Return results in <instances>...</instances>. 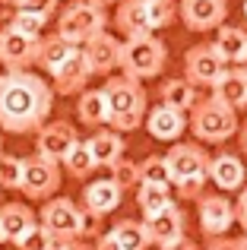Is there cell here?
<instances>
[{
	"instance_id": "obj_10",
	"label": "cell",
	"mask_w": 247,
	"mask_h": 250,
	"mask_svg": "<svg viewBox=\"0 0 247 250\" xmlns=\"http://www.w3.org/2000/svg\"><path fill=\"white\" fill-rule=\"evenodd\" d=\"M178 16L190 32H212L228 16V0H181Z\"/></svg>"
},
{
	"instance_id": "obj_26",
	"label": "cell",
	"mask_w": 247,
	"mask_h": 250,
	"mask_svg": "<svg viewBox=\"0 0 247 250\" xmlns=\"http://www.w3.org/2000/svg\"><path fill=\"white\" fill-rule=\"evenodd\" d=\"M114 25L124 32V35H143L149 29V16H146V0H121L118 16H114Z\"/></svg>"
},
{
	"instance_id": "obj_9",
	"label": "cell",
	"mask_w": 247,
	"mask_h": 250,
	"mask_svg": "<svg viewBox=\"0 0 247 250\" xmlns=\"http://www.w3.org/2000/svg\"><path fill=\"white\" fill-rule=\"evenodd\" d=\"M38 57V38H29L16 32L10 22L0 29V63L6 70H29Z\"/></svg>"
},
{
	"instance_id": "obj_42",
	"label": "cell",
	"mask_w": 247,
	"mask_h": 250,
	"mask_svg": "<svg viewBox=\"0 0 247 250\" xmlns=\"http://www.w3.org/2000/svg\"><path fill=\"white\" fill-rule=\"evenodd\" d=\"M57 250H95L86 238H70V241H57Z\"/></svg>"
},
{
	"instance_id": "obj_41",
	"label": "cell",
	"mask_w": 247,
	"mask_h": 250,
	"mask_svg": "<svg viewBox=\"0 0 247 250\" xmlns=\"http://www.w3.org/2000/svg\"><path fill=\"white\" fill-rule=\"evenodd\" d=\"M206 250H241V244H238L235 238H225V234H216V238H209V244H206Z\"/></svg>"
},
{
	"instance_id": "obj_5",
	"label": "cell",
	"mask_w": 247,
	"mask_h": 250,
	"mask_svg": "<svg viewBox=\"0 0 247 250\" xmlns=\"http://www.w3.org/2000/svg\"><path fill=\"white\" fill-rule=\"evenodd\" d=\"M108 25V13L105 6L92 3V0H73L67 10H61L57 16V35H63L73 44H86L92 35L105 32Z\"/></svg>"
},
{
	"instance_id": "obj_48",
	"label": "cell",
	"mask_w": 247,
	"mask_h": 250,
	"mask_svg": "<svg viewBox=\"0 0 247 250\" xmlns=\"http://www.w3.org/2000/svg\"><path fill=\"white\" fill-rule=\"evenodd\" d=\"M0 244H6V241H3V228H0Z\"/></svg>"
},
{
	"instance_id": "obj_31",
	"label": "cell",
	"mask_w": 247,
	"mask_h": 250,
	"mask_svg": "<svg viewBox=\"0 0 247 250\" xmlns=\"http://www.w3.org/2000/svg\"><path fill=\"white\" fill-rule=\"evenodd\" d=\"M146 16H149V29L159 32L178 19V6H174V0H146Z\"/></svg>"
},
{
	"instance_id": "obj_20",
	"label": "cell",
	"mask_w": 247,
	"mask_h": 250,
	"mask_svg": "<svg viewBox=\"0 0 247 250\" xmlns=\"http://www.w3.org/2000/svg\"><path fill=\"white\" fill-rule=\"evenodd\" d=\"M121 200H124V190L111 181V177H102V181L89 184V187L82 190V209L102 215V219H105L108 212H114V209L121 206Z\"/></svg>"
},
{
	"instance_id": "obj_7",
	"label": "cell",
	"mask_w": 247,
	"mask_h": 250,
	"mask_svg": "<svg viewBox=\"0 0 247 250\" xmlns=\"http://www.w3.org/2000/svg\"><path fill=\"white\" fill-rule=\"evenodd\" d=\"M41 228H48L57 241H70L80 238V222H82V206H76L70 196H54L44 200L41 215H38Z\"/></svg>"
},
{
	"instance_id": "obj_32",
	"label": "cell",
	"mask_w": 247,
	"mask_h": 250,
	"mask_svg": "<svg viewBox=\"0 0 247 250\" xmlns=\"http://www.w3.org/2000/svg\"><path fill=\"white\" fill-rule=\"evenodd\" d=\"M10 25H13L16 32H22V35H29V38H41L48 19L38 16V13H29V10H16V13L10 16Z\"/></svg>"
},
{
	"instance_id": "obj_40",
	"label": "cell",
	"mask_w": 247,
	"mask_h": 250,
	"mask_svg": "<svg viewBox=\"0 0 247 250\" xmlns=\"http://www.w3.org/2000/svg\"><path fill=\"white\" fill-rule=\"evenodd\" d=\"M235 225H241L247 231V187L238 190V203H235Z\"/></svg>"
},
{
	"instance_id": "obj_6",
	"label": "cell",
	"mask_w": 247,
	"mask_h": 250,
	"mask_svg": "<svg viewBox=\"0 0 247 250\" xmlns=\"http://www.w3.org/2000/svg\"><path fill=\"white\" fill-rule=\"evenodd\" d=\"M61 162L44 159V155H32V159H22V181H19V190H22L29 200H51L61 187Z\"/></svg>"
},
{
	"instance_id": "obj_16",
	"label": "cell",
	"mask_w": 247,
	"mask_h": 250,
	"mask_svg": "<svg viewBox=\"0 0 247 250\" xmlns=\"http://www.w3.org/2000/svg\"><path fill=\"white\" fill-rule=\"evenodd\" d=\"M35 152L44 155V159H54L61 162L63 152H67L70 146H73L80 136H76V127H70L67 121H51V124H41V127L35 130Z\"/></svg>"
},
{
	"instance_id": "obj_22",
	"label": "cell",
	"mask_w": 247,
	"mask_h": 250,
	"mask_svg": "<svg viewBox=\"0 0 247 250\" xmlns=\"http://www.w3.org/2000/svg\"><path fill=\"white\" fill-rule=\"evenodd\" d=\"M86 146H89V152H92V159H95L99 168H111L118 159H124V149H127L118 130H105V127L95 130L86 140Z\"/></svg>"
},
{
	"instance_id": "obj_50",
	"label": "cell",
	"mask_w": 247,
	"mask_h": 250,
	"mask_svg": "<svg viewBox=\"0 0 247 250\" xmlns=\"http://www.w3.org/2000/svg\"><path fill=\"white\" fill-rule=\"evenodd\" d=\"M241 67H244V73H247V57H244V63H241Z\"/></svg>"
},
{
	"instance_id": "obj_49",
	"label": "cell",
	"mask_w": 247,
	"mask_h": 250,
	"mask_svg": "<svg viewBox=\"0 0 247 250\" xmlns=\"http://www.w3.org/2000/svg\"><path fill=\"white\" fill-rule=\"evenodd\" d=\"M0 3H10V6H13V3H16V0H0Z\"/></svg>"
},
{
	"instance_id": "obj_23",
	"label": "cell",
	"mask_w": 247,
	"mask_h": 250,
	"mask_svg": "<svg viewBox=\"0 0 247 250\" xmlns=\"http://www.w3.org/2000/svg\"><path fill=\"white\" fill-rule=\"evenodd\" d=\"M73 48L76 44L73 42H67L63 35H41L38 38V57H35V67H41L44 73H54L57 67H61L63 61H67L70 54H73Z\"/></svg>"
},
{
	"instance_id": "obj_39",
	"label": "cell",
	"mask_w": 247,
	"mask_h": 250,
	"mask_svg": "<svg viewBox=\"0 0 247 250\" xmlns=\"http://www.w3.org/2000/svg\"><path fill=\"white\" fill-rule=\"evenodd\" d=\"M102 228V215L89 212V209H82V222H80V238H95Z\"/></svg>"
},
{
	"instance_id": "obj_45",
	"label": "cell",
	"mask_w": 247,
	"mask_h": 250,
	"mask_svg": "<svg viewBox=\"0 0 247 250\" xmlns=\"http://www.w3.org/2000/svg\"><path fill=\"white\" fill-rule=\"evenodd\" d=\"M238 146H241V152L247 155V121L238 124Z\"/></svg>"
},
{
	"instance_id": "obj_25",
	"label": "cell",
	"mask_w": 247,
	"mask_h": 250,
	"mask_svg": "<svg viewBox=\"0 0 247 250\" xmlns=\"http://www.w3.org/2000/svg\"><path fill=\"white\" fill-rule=\"evenodd\" d=\"M76 114L86 127L99 130L108 124V95L105 89H82L80 92V104H76Z\"/></svg>"
},
{
	"instance_id": "obj_2",
	"label": "cell",
	"mask_w": 247,
	"mask_h": 250,
	"mask_svg": "<svg viewBox=\"0 0 247 250\" xmlns=\"http://www.w3.org/2000/svg\"><path fill=\"white\" fill-rule=\"evenodd\" d=\"M105 95H108V127L118 133H130L143 124L146 117V89L140 85V80L130 76H111L105 83Z\"/></svg>"
},
{
	"instance_id": "obj_17",
	"label": "cell",
	"mask_w": 247,
	"mask_h": 250,
	"mask_svg": "<svg viewBox=\"0 0 247 250\" xmlns=\"http://www.w3.org/2000/svg\"><path fill=\"white\" fill-rule=\"evenodd\" d=\"M206 174H209V181L216 184L222 193H235V190H241V187H244V181H247L244 162H241V155H235V152L209 155Z\"/></svg>"
},
{
	"instance_id": "obj_27",
	"label": "cell",
	"mask_w": 247,
	"mask_h": 250,
	"mask_svg": "<svg viewBox=\"0 0 247 250\" xmlns=\"http://www.w3.org/2000/svg\"><path fill=\"white\" fill-rule=\"evenodd\" d=\"M159 98H162V104H171V108H178V111H190L193 104H197V85H190L184 76L162 80Z\"/></svg>"
},
{
	"instance_id": "obj_36",
	"label": "cell",
	"mask_w": 247,
	"mask_h": 250,
	"mask_svg": "<svg viewBox=\"0 0 247 250\" xmlns=\"http://www.w3.org/2000/svg\"><path fill=\"white\" fill-rule=\"evenodd\" d=\"M16 250H57V238L48 228H41V222H38V225L16 244Z\"/></svg>"
},
{
	"instance_id": "obj_24",
	"label": "cell",
	"mask_w": 247,
	"mask_h": 250,
	"mask_svg": "<svg viewBox=\"0 0 247 250\" xmlns=\"http://www.w3.org/2000/svg\"><path fill=\"white\" fill-rule=\"evenodd\" d=\"M216 51L225 63H244L247 57V32L241 25H219L216 32Z\"/></svg>"
},
{
	"instance_id": "obj_43",
	"label": "cell",
	"mask_w": 247,
	"mask_h": 250,
	"mask_svg": "<svg viewBox=\"0 0 247 250\" xmlns=\"http://www.w3.org/2000/svg\"><path fill=\"white\" fill-rule=\"evenodd\" d=\"M95 250H121V247H118V241H114V234L105 231V234H99V241H95Z\"/></svg>"
},
{
	"instance_id": "obj_33",
	"label": "cell",
	"mask_w": 247,
	"mask_h": 250,
	"mask_svg": "<svg viewBox=\"0 0 247 250\" xmlns=\"http://www.w3.org/2000/svg\"><path fill=\"white\" fill-rule=\"evenodd\" d=\"M140 181H146V184H165V187H171V174H168L165 155H149L146 162H140Z\"/></svg>"
},
{
	"instance_id": "obj_14",
	"label": "cell",
	"mask_w": 247,
	"mask_h": 250,
	"mask_svg": "<svg viewBox=\"0 0 247 250\" xmlns=\"http://www.w3.org/2000/svg\"><path fill=\"white\" fill-rule=\"evenodd\" d=\"M168 162V174H171V187L181 184L184 177H193V174H203L206 165H209V155L206 149H200L197 143H174L171 152L165 155Z\"/></svg>"
},
{
	"instance_id": "obj_51",
	"label": "cell",
	"mask_w": 247,
	"mask_h": 250,
	"mask_svg": "<svg viewBox=\"0 0 247 250\" xmlns=\"http://www.w3.org/2000/svg\"><path fill=\"white\" fill-rule=\"evenodd\" d=\"M244 19H247V0H244Z\"/></svg>"
},
{
	"instance_id": "obj_47",
	"label": "cell",
	"mask_w": 247,
	"mask_h": 250,
	"mask_svg": "<svg viewBox=\"0 0 247 250\" xmlns=\"http://www.w3.org/2000/svg\"><path fill=\"white\" fill-rule=\"evenodd\" d=\"M238 244H241V250H247V231H244V238H238Z\"/></svg>"
},
{
	"instance_id": "obj_52",
	"label": "cell",
	"mask_w": 247,
	"mask_h": 250,
	"mask_svg": "<svg viewBox=\"0 0 247 250\" xmlns=\"http://www.w3.org/2000/svg\"><path fill=\"white\" fill-rule=\"evenodd\" d=\"M0 152H3V136H0Z\"/></svg>"
},
{
	"instance_id": "obj_18",
	"label": "cell",
	"mask_w": 247,
	"mask_h": 250,
	"mask_svg": "<svg viewBox=\"0 0 247 250\" xmlns=\"http://www.w3.org/2000/svg\"><path fill=\"white\" fill-rule=\"evenodd\" d=\"M82 54H86L89 61V70L95 73H111V70L121 67V42L114 35H108V32H99V35H92L86 44H82Z\"/></svg>"
},
{
	"instance_id": "obj_11",
	"label": "cell",
	"mask_w": 247,
	"mask_h": 250,
	"mask_svg": "<svg viewBox=\"0 0 247 250\" xmlns=\"http://www.w3.org/2000/svg\"><path fill=\"white\" fill-rule=\"evenodd\" d=\"M197 212H200V228H203L206 238L225 234L231 225H235V203H231L225 193H203Z\"/></svg>"
},
{
	"instance_id": "obj_21",
	"label": "cell",
	"mask_w": 247,
	"mask_h": 250,
	"mask_svg": "<svg viewBox=\"0 0 247 250\" xmlns=\"http://www.w3.org/2000/svg\"><path fill=\"white\" fill-rule=\"evenodd\" d=\"M212 95L219 102L231 104L235 111H244L247 108V73H244V67L222 70V76L212 83Z\"/></svg>"
},
{
	"instance_id": "obj_19",
	"label": "cell",
	"mask_w": 247,
	"mask_h": 250,
	"mask_svg": "<svg viewBox=\"0 0 247 250\" xmlns=\"http://www.w3.org/2000/svg\"><path fill=\"white\" fill-rule=\"evenodd\" d=\"M35 225H38V215L25 203H6V206H0V228H3L6 244L16 247Z\"/></svg>"
},
{
	"instance_id": "obj_1",
	"label": "cell",
	"mask_w": 247,
	"mask_h": 250,
	"mask_svg": "<svg viewBox=\"0 0 247 250\" xmlns=\"http://www.w3.org/2000/svg\"><path fill=\"white\" fill-rule=\"evenodd\" d=\"M54 108V89L29 70H6L0 76V130L35 133Z\"/></svg>"
},
{
	"instance_id": "obj_12",
	"label": "cell",
	"mask_w": 247,
	"mask_h": 250,
	"mask_svg": "<svg viewBox=\"0 0 247 250\" xmlns=\"http://www.w3.org/2000/svg\"><path fill=\"white\" fill-rule=\"evenodd\" d=\"M51 76H54V85H51L54 95H80V92L86 89V83L92 80V70H89V61H86V54H82V44H76L73 54H70Z\"/></svg>"
},
{
	"instance_id": "obj_13",
	"label": "cell",
	"mask_w": 247,
	"mask_h": 250,
	"mask_svg": "<svg viewBox=\"0 0 247 250\" xmlns=\"http://www.w3.org/2000/svg\"><path fill=\"white\" fill-rule=\"evenodd\" d=\"M146 238L149 244L165 250L168 244H174L178 238H184V212H181L174 203H168L165 209H159L155 215H146Z\"/></svg>"
},
{
	"instance_id": "obj_29",
	"label": "cell",
	"mask_w": 247,
	"mask_h": 250,
	"mask_svg": "<svg viewBox=\"0 0 247 250\" xmlns=\"http://www.w3.org/2000/svg\"><path fill=\"white\" fill-rule=\"evenodd\" d=\"M168 203H171V187H165V184H146V181L136 184V206H140L143 215H155Z\"/></svg>"
},
{
	"instance_id": "obj_30",
	"label": "cell",
	"mask_w": 247,
	"mask_h": 250,
	"mask_svg": "<svg viewBox=\"0 0 247 250\" xmlns=\"http://www.w3.org/2000/svg\"><path fill=\"white\" fill-rule=\"evenodd\" d=\"M114 241H118L121 250H146L149 247V238H146V225L136 219H121L118 225L111 228Z\"/></svg>"
},
{
	"instance_id": "obj_8",
	"label": "cell",
	"mask_w": 247,
	"mask_h": 250,
	"mask_svg": "<svg viewBox=\"0 0 247 250\" xmlns=\"http://www.w3.org/2000/svg\"><path fill=\"white\" fill-rule=\"evenodd\" d=\"M225 70V61L219 57L216 44H197V48H190L184 54V80L190 85H206V89H212V83L222 76Z\"/></svg>"
},
{
	"instance_id": "obj_38",
	"label": "cell",
	"mask_w": 247,
	"mask_h": 250,
	"mask_svg": "<svg viewBox=\"0 0 247 250\" xmlns=\"http://www.w3.org/2000/svg\"><path fill=\"white\" fill-rule=\"evenodd\" d=\"M57 3L61 0H16V10H29V13H38V16H44V19H51L57 13Z\"/></svg>"
},
{
	"instance_id": "obj_37",
	"label": "cell",
	"mask_w": 247,
	"mask_h": 250,
	"mask_svg": "<svg viewBox=\"0 0 247 250\" xmlns=\"http://www.w3.org/2000/svg\"><path fill=\"white\" fill-rule=\"evenodd\" d=\"M206 181H209V174H193V177H184L181 184H174V190H178V196H184V200H197V196H203V187Z\"/></svg>"
},
{
	"instance_id": "obj_34",
	"label": "cell",
	"mask_w": 247,
	"mask_h": 250,
	"mask_svg": "<svg viewBox=\"0 0 247 250\" xmlns=\"http://www.w3.org/2000/svg\"><path fill=\"white\" fill-rule=\"evenodd\" d=\"M19 181H22V159L0 152V190H19Z\"/></svg>"
},
{
	"instance_id": "obj_44",
	"label": "cell",
	"mask_w": 247,
	"mask_h": 250,
	"mask_svg": "<svg viewBox=\"0 0 247 250\" xmlns=\"http://www.w3.org/2000/svg\"><path fill=\"white\" fill-rule=\"evenodd\" d=\"M165 250H200V247L193 244L190 238H178V241H174V244H168Z\"/></svg>"
},
{
	"instance_id": "obj_3",
	"label": "cell",
	"mask_w": 247,
	"mask_h": 250,
	"mask_svg": "<svg viewBox=\"0 0 247 250\" xmlns=\"http://www.w3.org/2000/svg\"><path fill=\"white\" fill-rule=\"evenodd\" d=\"M168 63V44L155 38V32H143V35H130L121 42V70L130 80H152L165 70Z\"/></svg>"
},
{
	"instance_id": "obj_35",
	"label": "cell",
	"mask_w": 247,
	"mask_h": 250,
	"mask_svg": "<svg viewBox=\"0 0 247 250\" xmlns=\"http://www.w3.org/2000/svg\"><path fill=\"white\" fill-rule=\"evenodd\" d=\"M111 181L118 184L124 193H127V190H133L136 184H140V165H136V162H130V159H118L111 165Z\"/></svg>"
},
{
	"instance_id": "obj_15",
	"label": "cell",
	"mask_w": 247,
	"mask_h": 250,
	"mask_svg": "<svg viewBox=\"0 0 247 250\" xmlns=\"http://www.w3.org/2000/svg\"><path fill=\"white\" fill-rule=\"evenodd\" d=\"M143 124H146L149 136L159 140V143H178L187 130L184 111L171 108V104H155V108H149L146 117H143Z\"/></svg>"
},
{
	"instance_id": "obj_4",
	"label": "cell",
	"mask_w": 247,
	"mask_h": 250,
	"mask_svg": "<svg viewBox=\"0 0 247 250\" xmlns=\"http://www.w3.org/2000/svg\"><path fill=\"white\" fill-rule=\"evenodd\" d=\"M187 130H193L200 143H225L238 133V111L231 104L219 102L216 95L197 98L187 117Z\"/></svg>"
},
{
	"instance_id": "obj_28",
	"label": "cell",
	"mask_w": 247,
	"mask_h": 250,
	"mask_svg": "<svg viewBox=\"0 0 247 250\" xmlns=\"http://www.w3.org/2000/svg\"><path fill=\"white\" fill-rule=\"evenodd\" d=\"M61 165H63V171H67L70 177H76V181H86V177L99 168V165H95V159H92V152H89V146L82 140H76L73 146L63 152Z\"/></svg>"
},
{
	"instance_id": "obj_46",
	"label": "cell",
	"mask_w": 247,
	"mask_h": 250,
	"mask_svg": "<svg viewBox=\"0 0 247 250\" xmlns=\"http://www.w3.org/2000/svg\"><path fill=\"white\" fill-rule=\"evenodd\" d=\"M92 3H99V6H111V3H121V0H92Z\"/></svg>"
}]
</instances>
